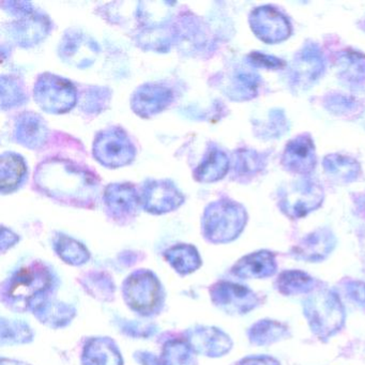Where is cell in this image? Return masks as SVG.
<instances>
[{
	"label": "cell",
	"mask_w": 365,
	"mask_h": 365,
	"mask_svg": "<svg viewBox=\"0 0 365 365\" xmlns=\"http://www.w3.org/2000/svg\"><path fill=\"white\" fill-rule=\"evenodd\" d=\"M258 76L253 73H240L235 78L232 93L237 100H247L256 95L258 88Z\"/></svg>",
	"instance_id": "f546056e"
},
{
	"label": "cell",
	"mask_w": 365,
	"mask_h": 365,
	"mask_svg": "<svg viewBox=\"0 0 365 365\" xmlns=\"http://www.w3.org/2000/svg\"><path fill=\"white\" fill-rule=\"evenodd\" d=\"M339 76L348 83L362 82L365 78V56L354 51L341 52L337 61Z\"/></svg>",
	"instance_id": "d4e9b609"
},
{
	"label": "cell",
	"mask_w": 365,
	"mask_h": 365,
	"mask_svg": "<svg viewBox=\"0 0 365 365\" xmlns=\"http://www.w3.org/2000/svg\"><path fill=\"white\" fill-rule=\"evenodd\" d=\"M36 179L46 193L61 200L88 202L95 195V179L84 170L65 162L42 164Z\"/></svg>",
	"instance_id": "6da1fadb"
},
{
	"label": "cell",
	"mask_w": 365,
	"mask_h": 365,
	"mask_svg": "<svg viewBox=\"0 0 365 365\" xmlns=\"http://www.w3.org/2000/svg\"><path fill=\"white\" fill-rule=\"evenodd\" d=\"M286 170L296 174H309L315 168L316 155L313 140L307 134L288 143L283 155Z\"/></svg>",
	"instance_id": "8fae6325"
},
{
	"label": "cell",
	"mask_w": 365,
	"mask_h": 365,
	"mask_svg": "<svg viewBox=\"0 0 365 365\" xmlns=\"http://www.w3.org/2000/svg\"><path fill=\"white\" fill-rule=\"evenodd\" d=\"M86 365H119L120 358L112 346L103 341H95L88 346L85 354Z\"/></svg>",
	"instance_id": "4316f807"
},
{
	"label": "cell",
	"mask_w": 365,
	"mask_h": 365,
	"mask_svg": "<svg viewBox=\"0 0 365 365\" xmlns=\"http://www.w3.org/2000/svg\"><path fill=\"white\" fill-rule=\"evenodd\" d=\"M182 202V194L170 181H153L146 185L143 193L145 209L155 215L175 210Z\"/></svg>",
	"instance_id": "ba28073f"
},
{
	"label": "cell",
	"mask_w": 365,
	"mask_h": 365,
	"mask_svg": "<svg viewBox=\"0 0 365 365\" xmlns=\"http://www.w3.org/2000/svg\"><path fill=\"white\" fill-rule=\"evenodd\" d=\"M354 106H356V104L354 101H350L348 98L343 97V96H337V97L331 98L329 108L335 110V112L345 113L352 110Z\"/></svg>",
	"instance_id": "d590c367"
},
{
	"label": "cell",
	"mask_w": 365,
	"mask_h": 365,
	"mask_svg": "<svg viewBox=\"0 0 365 365\" xmlns=\"http://www.w3.org/2000/svg\"><path fill=\"white\" fill-rule=\"evenodd\" d=\"M324 190L312 179H299L279 193V207L292 219H300L322 206Z\"/></svg>",
	"instance_id": "277c9868"
},
{
	"label": "cell",
	"mask_w": 365,
	"mask_h": 365,
	"mask_svg": "<svg viewBox=\"0 0 365 365\" xmlns=\"http://www.w3.org/2000/svg\"><path fill=\"white\" fill-rule=\"evenodd\" d=\"M288 335V328L274 320H260L250 329L249 336L255 345L264 346L275 343Z\"/></svg>",
	"instance_id": "cb8c5ba5"
},
{
	"label": "cell",
	"mask_w": 365,
	"mask_h": 365,
	"mask_svg": "<svg viewBox=\"0 0 365 365\" xmlns=\"http://www.w3.org/2000/svg\"><path fill=\"white\" fill-rule=\"evenodd\" d=\"M305 318L312 331L320 339L336 334L345 324V309L332 290H320L303 303Z\"/></svg>",
	"instance_id": "7a4b0ae2"
},
{
	"label": "cell",
	"mask_w": 365,
	"mask_h": 365,
	"mask_svg": "<svg viewBox=\"0 0 365 365\" xmlns=\"http://www.w3.org/2000/svg\"><path fill=\"white\" fill-rule=\"evenodd\" d=\"M287 129V121L282 112H273L270 115V120L266 123L267 136H279Z\"/></svg>",
	"instance_id": "d6a6232c"
},
{
	"label": "cell",
	"mask_w": 365,
	"mask_h": 365,
	"mask_svg": "<svg viewBox=\"0 0 365 365\" xmlns=\"http://www.w3.org/2000/svg\"><path fill=\"white\" fill-rule=\"evenodd\" d=\"M106 202L113 215L125 217L132 215L138 208V196L132 185L115 183L106 189Z\"/></svg>",
	"instance_id": "ac0fdd59"
},
{
	"label": "cell",
	"mask_w": 365,
	"mask_h": 365,
	"mask_svg": "<svg viewBox=\"0 0 365 365\" xmlns=\"http://www.w3.org/2000/svg\"><path fill=\"white\" fill-rule=\"evenodd\" d=\"M247 223L245 208L230 200H219L207 208L204 217L206 236L215 242H228L239 236Z\"/></svg>",
	"instance_id": "3957f363"
},
{
	"label": "cell",
	"mask_w": 365,
	"mask_h": 365,
	"mask_svg": "<svg viewBox=\"0 0 365 365\" xmlns=\"http://www.w3.org/2000/svg\"><path fill=\"white\" fill-rule=\"evenodd\" d=\"M48 29L46 19L42 16H27L16 24L14 36L19 42L26 46V44L37 43L38 41L43 39L44 36L48 33Z\"/></svg>",
	"instance_id": "484cf974"
},
{
	"label": "cell",
	"mask_w": 365,
	"mask_h": 365,
	"mask_svg": "<svg viewBox=\"0 0 365 365\" xmlns=\"http://www.w3.org/2000/svg\"><path fill=\"white\" fill-rule=\"evenodd\" d=\"M16 140L29 148H40L46 144L48 128L38 115L25 114L16 123Z\"/></svg>",
	"instance_id": "d6986e66"
},
{
	"label": "cell",
	"mask_w": 365,
	"mask_h": 365,
	"mask_svg": "<svg viewBox=\"0 0 365 365\" xmlns=\"http://www.w3.org/2000/svg\"><path fill=\"white\" fill-rule=\"evenodd\" d=\"M230 168L227 155L217 148H211L196 170V179L202 182H213L225 176Z\"/></svg>",
	"instance_id": "44dd1931"
},
{
	"label": "cell",
	"mask_w": 365,
	"mask_h": 365,
	"mask_svg": "<svg viewBox=\"0 0 365 365\" xmlns=\"http://www.w3.org/2000/svg\"><path fill=\"white\" fill-rule=\"evenodd\" d=\"M59 255L72 264H82L88 258L86 250L81 243L68 237H61L57 242Z\"/></svg>",
	"instance_id": "f1b7e54d"
},
{
	"label": "cell",
	"mask_w": 365,
	"mask_h": 365,
	"mask_svg": "<svg viewBox=\"0 0 365 365\" xmlns=\"http://www.w3.org/2000/svg\"><path fill=\"white\" fill-rule=\"evenodd\" d=\"M166 257L170 260V264L181 272H189L197 268L200 264L197 252L195 249L189 245H179L173 247L166 253Z\"/></svg>",
	"instance_id": "83f0119b"
},
{
	"label": "cell",
	"mask_w": 365,
	"mask_h": 365,
	"mask_svg": "<svg viewBox=\"0 0 365 365\" xmlns=\"http://www.w3.org/2000/svg\"><path fill=\"white\" fill-rule=\"evenodd\" d=\"M96 159L108 168H120L133 161L135 148L121 130L110 129L102 132L93 145Z\"/></svg>",
	"instance_id": "8992f818"
},
{
	"label": "cell",
	"mask_w": 365,
	"mask_h": 365,
	"mask_svg": "<svg viewBox=\"0 0 365 365\" xmlns=\"http://www.w3.org/2000/svg\"><path fill=\"white\" fill-rule=\"evenodd\" d=\"M128 302L136 311H153L159 300V286L155 277L149 274L132 277L125 286Z\"/></svg>",
	"instance_id": "7c38bea8"
},
{
	"label": "cell",
	"mask_w": 365,
	"mask_h": 365,
	"mask_svg": "<svg viewBox=\"0 0 365 365\" xmlns=\"http://www.w3.org/2000/svg\"><path fill=\"white\" fill-rule=\"evenodd\" d=\"M237 365H279V362L272 356H254L243 359Z\"/></svg>",
	"instance_id": "8d00e7d4"
},
{
	"label": "cell",
	"mask_w": 365,
	"mask_h": 365,
	"mask_svg": "<svg viewBox=\"0 0 365 365\" xmlns=\"http://www.w3.org/2000/svg\"><path fill=\"white\" fill-rule=\"evenodd\" d=\"M336 245L334 235L328 230H319L307 235L292 249L297 259L316 262L328 257Z\"/></svg>",
	"instance_id": "4fadbf2b"
},
{
	"label": "cell",
	"mask_w": 365,
	"mask_h": 365,
	"mask_svg": "<svg viewBox=\"0 0 365 365\" xmlns=\"http://www.w3.org/2000/svg\"><path fill=\"white\" fill-rule=\"evenodd\" d=\"M314 286L313 277L300 270L284 271L277 281V290L286 296L307 294L313 290Z\"/></svg>",
	"instance_id": "603a6c76"
},
{
	"label": "cell",
	"mask_w": 365,
	"mask_h": 365,
	"mask_svg": "<svg viewBox=\"0 0 365 365\" xmlns=\"http://www.w3.org/2000/svg\"><path fill=\"white\" fill-rule=\"evenodd\" d=\"M264 165V158L255 151L242 150L237 155L236 172L242 176L257 174Z\"/></svg>",
	"instance_id": "4dcf8cb0"
},
{
	"label": "cell",
	"mask_w": 365,
	"mask_h": 365,
	"mask_svg": "<svg viewBox=\"0 0 365 365\" xmlns=\"http://www.w3.org/2000/svg\"><path fill=\"white\" fill-rule=\"evenodd\" d=\"M26 175V165L20 155L5 153L0 160V187L3 193L14 191Z\"/></svg>",
	"instance_id": "ffe728a7"
},
{
	"label": "cell",
	"mask_w": 365,
	"mask_h": 365,
	"mask_svg": "<svg viewBox=\"0 0 365 365\" xmlns=\"http://www.w3.org/2000/svg\"><path fill=\"white\" fill-rule=\"evenodd\" d=\"M254 34L266 43H279L289 37V21L274 8L264 6L254 10L250 16Z\"/></svg>",
	"instance_id": "52a82bcc"
},
{
	"label": "cell",
	"mask_w": 365,
	"mask_h": 365,
	"mask_svg": "<svg viewBox=\"0 0 365 365\" xmlns=\"http://www.w3.org/2000/svg\"><path fill=\"white\" fill-rule=\"evenodd\" d=\"M324 61L322 52L315 44H307L294 58L292 67V78L297 86L307 88L324 73Z\"/></svg>",
	"instance_id": "9c48e42d"
},
{
	"label": "cell",
	"mask_w": 365,
	"mask_h": 365,
	"mask_svg": "<svg viewBox=\"0 0 365 365\" xmlns=\"http://www.w3.org/2000/svg\"><path fill=\"white\" fill-rule=\"evenodd\" d=\"M22 91L14 80L6 78L4 76L1 78V102L3 108L6 106H14L20 103L22 100Z\"/></svg>",
	"instance_id": "1f68e13d"
},
{
	"label": "cell",
	"mask_w": 365,
	"mask_h": 365,
	"mask_svg": "<svg viewBox=\"0 0 365 365\" xmlns=\"http://www.w3.org/2000/svg\"><path fill=\"white\" fill-rule=\"evenodd\" d=\"M213 299L217 305L235 314H247L259 303L255 292L245 286L232 283H221L215 286Z\"/></svg>",
	"instance_id": "30bf717a"
},
{
	"label": "cell",
	"mask_w": 365,
	"mask_h": 365,
	"mask_svg": "<svg viewBox=\"0 0 365 365\" xmlns=\"http://www.w3.org/2000/svg\"><path fill=\"white\" fill-rule=\"evenodd\" d=\"M324 168L329 177L339 182H351L361 173L360 165L356 160L341 155H327Z\"/></svg>",
	"instance_id": "7402d4cb"
},
{
	"label": "cell",
	"mask_w": 365,
	"mask_h": 365,
	"mask_svg": "<svg viewBox=\"0 0 365 365\" xmlns=\"http://www.w3.org/2000/svg\"><path fill=\"white\" fill-rule=\"evenodd\" d=\"M35 99L42 110L61 114L76 103V91L69 81L52 74H44L35 86Z\"/></svg>",
	"instance_id": "5b68a950"
},
{
	"label": "cell",
	"mask_w": 365,
	"mask_h": 365,
	"mask_svg": "<svg viewBox=\"0 0 365 365\" xmlns=\"http://www.w3.org/2000/svg\"><path fill=\"white\" fill-rule=\"evenodd\" d=\"M277 268L274 254L269 251H259L239 260L232 272L243 279H264L272 277L277 272Z\"/></svg>",
	"instance_id": "9a60e30c"
},
{
	"label": "cell",
	"mask_w": 365,
	"mask_h": 365,
	"mask_svg": "<svg viewBox=\"0 0 365 365\" xmlns=\"http://www.w3.org/2000/svg\"><path fill=\"white\" fill-rule=\"evenodd\" d=\"M61 56L68 63L78 67H87L95 61L98 48L95 42L84 35L69 36L66 38L61 46Z\"/></svg>",
	"instance_id": "e0dca14e"
},
{
	"label": "cell",
	"mask_w": 365,
	"mask_h": 365,
	"mask_svg": "<svg viewBox=\"0 0 365 365\" xmlns=\"http://www.w3.org/2000/svg\"><path fill=\"white\" fill-rule=\"evenodd\" d=\"M345 290L350 299L361 307H365V283L359 281L347 282Z\"/></svg>",
	"instance_id": "e575fe53"
},
{
	"label": "cell",
	"mask_w": 365,
	"mask_h": 365,
	"mask_svg": "<svg viewBox=\"0 0 365 365\" xmlns=\"http://www.w3.org/2000/svg\"><path fill=\"white\" fill-rule=\"evenodd\" d=\"M249 58L250 63H253L254 66L267 68V69H277V68H281L284 66V63L281 59L262 54V53H252Z\"/></svg>",
	"instance_id": "836d02e7"
},
{
	"label": "cell",
	"mask_w": 365,
	"mask_h": 365,
	"mask_svg": "<svg viewBox=\"0 0 365 365\" xmlns=\"http://www.w3.org/2000/svg\"><path fill=\"white\" fill-rule=\"evenodd\" d=\"M170 89L158 85L140 87L132 98V108L142 117H150L162 112L172 102Z\"/></svg>",
	"instance_id": "5bb4252c"
},
{
	"label": "cell",
	"mask_w": 365,
	"mask_h": 365,
	"mask_svg": "<svg viewBox=\"0 0 365 365\" xmlns=\"http://www.w3.org/2000/svg\"><path fill=\"white\" fill-rule=\"evenodd\" d=\"M50 283L46 271L43 269L29 268L21 271L10 286V297L14 299H31L48 287Z\"/></svg>",
	"instance_id": "2e32d148"
}]
</instances>
